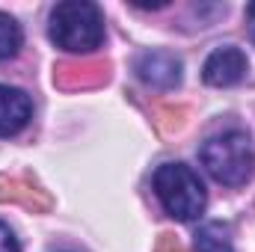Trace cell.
Masks as SVG:
<instances>
[{
    "label": "cell",
    "mask_w": 255,
    "mask_h": 252,
    "mask_svg": "<svg viewBox=\"0 0 255 252\" xmlns=\"http://www.w3.org/2000/svg\"><path fill=\"white\" fill-rule=\"evenodd\" d=\"M196 252H235L229 226L223 223H205L196 232Z\"/></svg>",
    "instance_id": "cell-7"
},
{
    "label": "cell",
    "mask_w": 255,
    "mask_h": 252,
    "mask_svg": "<svg viewBox=\"0 0 255 252\" xmlns=\"http://www.w3.org/2000/svg\"><path fill=\"white\" fill-rule=\"evenodd\" d=\"M136 77L151 89H172L181 83V60L169 51H145L136 60Z\"/></svg>",
    "instance_id": "cell-5"
},
{
    "label": "cell",
    "mask_w": 255,
    "mask_h": 252,
    "mask_svg": "<svg viewBox=\"0 0 255 252\" xmlns=\"http://www.w3.org/2000/svg\"><path fill=\"white\" fill-rule=\"evenodd\" d=\"M199 160L208 169V175L226 187H241L255 172V148L250 133L244 130H223L202 142Z\"/></svg>",
    "instance_id": "cell-2"
},
{
    "label": "cell",
    "mask_w": 255,
    "mask_h": 252,
    "mask_svg": "<svg viewBox=\"0 0 255 252\" xmlns=\"http://www.w3.org/2000/svg\"><path fill=\"white\" fill-rule=\"evenodd\" d=\"M247 21H250V36H253V42H255V3L247 6Z\"/></svg>",
    "instance_id": "cell-10"
},
{
    "label": "cell",
    "mask_w": 255,
    "mask_h": 252,
    "mask_svg": "<svg viewBox=\"0 0 255 252\" xmlns=\"http://www.w3.org/2000/svg\"><path fill=\"white\" fill-rule=\"evenodd\" d=\"M30 119H33L30 98L21 89H15V86L0 83V136L21 133L24 127L30 125Z\"/></svg>",
    "instance_id": "cell-6"
},
{
    "label": "cell",
    "mask_w": 255,
    "mask_h": 252,
    "mask_svg": "<svg viewBox=\"0 0 255 252\" xmlns=\"http://www.w3.org/2000/svg\"><path fill=\"white\" fill-rule=\"evenodd\" d=\"M0 252H21L15 235H12V229H9L3 220H0Z\"/></svg>",
    "instance_id": "cell-9"
},
{
    "label": "cell",
    "mask_w": 255,
    "mask_h": 252,
    "mask_svg": "<svg viewBox=\"0 0 255 252\" xmlns=\"http://www.w3.org/2000/svg\"><path fill=\"white\" fill-rule=\"evenodd\" d=\"M21 45H24V30H21V24H18L12 15L0 12V63H3V60H12V57L21 51Z\"/></svg>",
    "instance_id": "cell-8"
},
{
    "label": "cell",
    "mask_w": 255,
    "mask_h": 252,
    "mask_svg": "<svg viewBox=\"0 0 255 252\" xmlns=\"http://www.w3.org/2000/svg\"><path fill=\"white\" fill-rule=\"evenodd\" d=\"M154 196L160 199L163 211L172 220H181V223L199 220L205 205H208L205 184L187 163H163V166H157V172H154Z\"/></svg>",
    "instance_id": "cell-3"
},
{
    "label": "cell",
    "mask_w": 255,
    "mask_h": 252,
    "mask_svg": "<svg viewBox=\"0 0 255 252\" xmlns=\"http://www.w3.org/2000/svg\"><path fill=\"white\" fill-rule=\"evenodd\" d=\"M247 68H250L247 54L235 45H226V48L211 51V57L202 65V77L208 86H235L244 80Z\"/></svg>",
    "instance_id": "cell-4"
},
{
    "label": "cell",
    "mask_w": 255,
    "mask_h": 252,
    "mask_svg": "<svg viewBox=\"0 0 255 252\" xmlns=\"http://www.w3.org/2000/svg\"><path fill=\"white\" fill-rule=\"evenodd\" d=\"M48 36L68 54H89L104 42V15L92 0H63L51 9Z\"/></svg>",
    "instance_id": "cell-1"
}]
</instances>
